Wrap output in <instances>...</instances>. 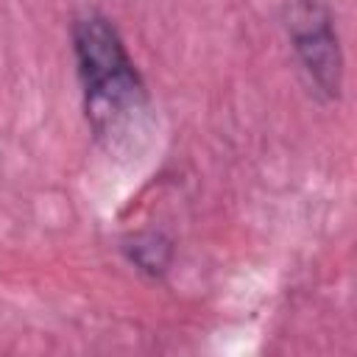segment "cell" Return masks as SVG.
Masks as SVG:
<instances>
[{
    "mask_svg": "<svg viewBox=\"0 0 357 357\" xmlns=\"http://www.w3.org/2000/svg\"><path fill=\"white\" fill-rule=\"evenodd\" d=\"M73 47L95 137L109 145L128 142L145 120L148 95L120 33L106 17L86 14L73 25Z\"/></svg>",
    "mask_w": 357,
    "mask_h": 357,
    "instance_id": "6da1fadb",
    "label": "cell"
},
{
    "mask_svg": "<svg viewBox=\"0 0 357 357\" xmlns=\"http://www.w3.org/2000/svg\"><path fill=\"white\" fill-rule=\"evenodd\" d=\"M287 31L310 81L335 98L340 92L343 56L329 11L318 0H293L287 11Z\"/></svg>",
    "mask_w": 357,
    "mask_h": 357,
    "instance_id": "7a4b0ae2",
    "label": "cell"
}]
</instances>
